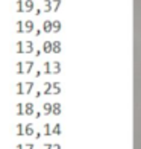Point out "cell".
Here are the masks:
<instances>
[{
	"label": "cell",
	"mask_w": 141,
	"mask_h": 149,
	"mask_svg": "<svg viewBox=\"0 0 141 149\" xmlns=\"http://www.w3.org/2000/svg\"><path fill=\"white\" fill-rule=\"evenodd\" d=\"M32 135H33V139H35V140H38L39 137H41V132H38V131H33V134H32Z\"/></svg>",
	"instance_id": "32"
},
{
	"label": "cell",
	"mask_w": 141,
	"mask_h": 149,
	"mask_svg": "<svg viewBox=\"0 0 141 149\" xmlns=\"http://www.w3.org/2000/svg\"><path fill=\"white\" fill-rule=\"evenodd\" d=\"M62 70V65L59 61H50V74H59Z\"/></svg>",
	"instance_id": "3"
},
{
	"label": "cell",
	"mask_w": 141,
	"mask_h": 149,
	"mask_svg": "<svg viewBox=\"0 0 141 149\" xmlns=\"http://www.w3.org/2000/svg\"><path fill=\"white\" fill-rule=\"evenodd\" d=\"M62 113V105L59 104V102H55V104H52V111H50V114L52 116H59V114Z\"/></svg>",
	"instance_id": "10"
},
{
	"label": "cell",
	"mask_w": 141,
	"mask_h": 149,
	"mask_svg": "<svg viewBox=\"0 0 141 149\" xmlns=\"http://www.w3.org/2000/svg\"><path fill=\"white\" fill-rule=\"evenodd\" d=\"M35 8V3H33V0H23V12L26 14H30Z\"/></svg>",
	"instance_id": "5"
},
{
	"label": "cell",
	"mask_w": 141,
	"mask_h": 149,
	"mask_svg": "<svg viewBox=\"0 0 141 149\" xmlns=\"http://www.w3.org/2000/svg\"><path fill=\"white\" fill-rule=\"evenodd\" d=\"M33 50H35V46H33V43L30 41V40H26V41H23V53H26V55H30Z\"/></svg>",
	"instance_id": "4"
},
{
	"label": "cell",
	"mask_w": 141,
	"mask_h": 149,
	"mask_svg": "<svg viewBox=\"0 0 141 149\" xmlns=\"http://www.w3.org/2000/svg\"><path fill=\"white\" fill-rule=\"evenodd\" d=\"M32 53H33V55H35V58H38L39 55H41V50H33Z\"/></svg>",
	"instance_id": "37"
},
{
	"label": "cell",
	"mask_w": 141,
	"mask_h": 149,
	"mask_svg": "<svg viewBox=\"0 0 141 149\" xmlns=\"http://www.w3.org/2000/svg\"><path fill=\"white\" fill-rule=\"evenodd\" d=\"M33 35L39 37V35H41V29H33Z\"/></svg>",
	"instance_id": "33"
},
{
	"label": "cell",
	"mask_w": 141,
	"mask_h": 149,
	"mask_svg": "<svg viewBox=\"0 0 141 149\" xmlns=\"http://www.w3.org/2000/svg\"><path fill=\"white\" fill-rule=\"evenodd\" d=\"M14 32L15 33H23V20H15L14 22Z\"/></svg>",
	"instance_id": "21"
},
{
	"label": "cell",
	"mask_w": 141,
	"mask_h": 149,
	"mask_svg": "<svg viewBox=\"0 0 141 149\" xmlns=\"http://www.w3.org/2000/svg\"><path fill=\"white\" fill-rule=\"evenodd\" d=\"M62 29V23L59 20H52V33H58Z\"/></svg>",
	"instance_id": "12"
},
{
	"label": "cell",
	"mask_w": 141,
	"mask_h": 149,
	"mask_svg": "<svg viewBox=\"0 0 141 149\" xmlns=\"http://www.w3.org/2000/svg\"><path fill=\"white\" fill-rule=\"evenodd\" d=\"M12 50H14V53H17V55H21V53H23V41H21V40H18V41L14 43Z\"/></svg>",
	"instance_id": "18"
},
{
	"label": "cell",
	"mask_w": 141,
	"mask_h": 149,
	"mask_svg": "<svg viewBox=\"0 0 141 149\" xmlns=\"http://www.w3.org/2000/svg\"><path fill=\"white\" fill-rule=\"evenodd\" d=\"M62 88L61 85H59V82L56 81V82H52V88H50V96H58V94H61Z\"/></svg>",
	"instance_id": "9"
},
{
	"label": "cell",
	"mask_w": 141,
	"mask_h": 149,
	"mask_svg": "<svg viewBox=\"0 0 141 149\" xmlns=\"http://www.w3.org/2000/svg\"><path fill=\"white\" fill-rule=\"evenodd\" d=\"M33 125H32V122H28V123H24L23 125V134L24 135H29V137H32V134H33Z\"/></svg>",
	"instance_id": "11"
},
{
	"label": "cell",
	"mask_w": 141,
	"mask_h": 149,
	"mask_svg": "<svg viewBox=\"0 0 141 149\" xmlns=\"http://www.w3.org/2000/svg\"><path fill=\"white\" fill-rule=\"evenodd\" d=\"M33 113H35V105H33L32 102L23 104V116H28V117H30Z\"/></svg>",
	"instance_id": "2"
},
{
	"label": "cell",
	"mask_w": 141,
	"mask_h": 149,
	"mask_svg": "<svg viewBox=\"0 0 141 149\" xmlns=\"http://www.w3.org/2000/svg\"><path fill=\"white\" fill-rule=\"evenodd\" d=\"M41 134H44V135H52L50 134V123H44L43 125V132Z\"/></svg>",
	"instance_id": "28"
},
{
	"label": "cell",
	"mask_w": 141,
	"mask_h": 149,
	"mask_svg": "<svg viewBox=\"0 0 141 149\" xmlns=\"http://www.w3.org/2000/svg\"><path fill=\"white\" fill-rule=\"evenodd\" d=\"M41 52H44V53H52V41L50 40H46V41L41 44Z\"/></svg>",
	"instance_id": "17"
},
{
	"label": "cell",
	"mask_w": 141,
	"mask_h": 149,
	"mask_svg": "<svg viewBox=\"0 0 141 149\" xmlns=\"http://www.w3.org/2000/svg\"><path fill=\"white\" fill-rule=\"evenodd\" d=\"M41 31L44 33H52V20H44L41 24Z\"/></svg>",
	"instance_id": "13"
},
{
	"label": "cell",
	"mask_w": 141,
	"mask_h": 149,
	"mask_svg": "<svg viewBox=\"0 0 141 149\" xmlns=\"http://www.w3.org/2000/svg\"><path fill=\"white\" fill-rule=\"evenodd\" d=\"M14 149H23V143H17V145L14 146Z\"/></svg>",
	"instance_id": "38"
},
{
	"label": "cell",
	"mask_w": 141,
	"mask_h": 149,
	"mask_svg": "<svg viewBox=\"0 0 141 149\" xmlns=\"http://www.w3.org/2000/svg\"><path fill=\"white\" fill-rule=\"evenodd\" d=\"M52 149H62L59 143H52Z\"/></svg>",
	"instance_id": "35"
},
{
	"label": "cell",
	"mask_w": 141,
	"mask_h": 149,
	"mask_svg": "<svg viewBox=\"0 0 141 149\" xmlns=\"http://www.w3.org/2000/svg\"><path fill=\"white\" fill-rule=\"evenodd\" d=\"M41 73L44 74H50V61H44L41 65Z\"/></svg>",
	"instance_id": "26"
},
{
	"label": "cell",
	"mask_w": 141,
	"mask_h": 149,
	"mask_svg": "<svg viewBox=\"0 0 141 149\" xmlns=\"http://www.w3.org/2000/svg\"><path fill=\"white\" fill-rule=\"evenodd\" d=\"M39 76H41V70H35V72H33V78H35V79H38Z\"/></svg>",
	"instance_id": "31"
},
{
	"label": "cell",
	"mask_w": 141,
	"mask_h": 149,
	"mask_svg": "<svg viewBox=\"0 0 141 149\" xmlns=\"http://www.w3.org/2000/svg\"><path fill=\"white\" fill-rule=\"evenodd\" d=\"M50 3H52V12H58L62 5V0H50Z\"/></svg>",
	"instance_id": "23"
},
{
	"label": "cell",
	"mask_w": 141,
	"mask_h": 149,
	"mask_svg": "<svg viewBox=\"0 0 141 149\" xmlns=\"http://www.w3.org/2000/svg\"><path fill=\"white\" fill-rule=\"evenodd\" d=\"M14 135H17V137H21L23 134V123L21 122H17V123L14 125Z\"/></svg>",
	"instance_id": "19"
},
{
	"label": "cell",
	"mask_w": 141,
	"mask_h": 149,
	"mask_svg": "<svg viewBox=\"0 0 141 149\" xmlns=\"http://www.w3.org/2000/svg\"><path fill=\"white\" fill-rule=\"evenodd\" d=\"M41 111L44 116H50V111H52V104L50 102H44L41 105Z\"/></svg>",
	"instance_id": "22"
},
{
	"label": "cell",
	"mask_w": 141,
	"mask_h": 149,
	"mask_svg": "<svg viewBox=\"0 0 141 149\" xmlns=\"http://www.w3.org/2000/svg\"><path fill=\"white\" fill-rule=\"evenodd\" d=\"M14 73L15 74H23V61H17L14 64Z\"/></svg>",
	"instance_id": "24"
},
{
	"label": "cell",
	"mask_w": 141,
	"mask_h": 149,
	"mask_svg": "<svg viewBox=\"0 0 141 149\" xmlns=\"http://www.w3.org/2000/svg\"><path fill=\"white\" fill-rule=\"evenodd\" d=\"M35 29V23L32 20H23V33H32Z\"/></svg>",
	"instance_id": "1"
},
{
	"label": "cell",
	"mask_w": 141,
	"mask_h": 149,
	"mask_svg": "<svg viewBox=\"0 0 141 149\" xmlns=\"http://www.w3.org/2000/svg\"><path fill=\"white\" fill-rule=\"evenodd\" d=\"M33 114H35V119H39V117H41V113H33Z\"/></svg>",
	"instance_id": "39"
},
{
	"label": "cell",
	"mask_w": 141,
	"mask_h": 149,
	"mask_svg": "<svg viewBox=\"0 0 141 149\" xmlns=\"http://www.w3.org/2000/svg\"><path fill=\"white\" fill-rule=\"evenodd\" d=\"M62 130V126L61 123H55V125H50V134L52 135H61V131Z\"/></svg>",
	"instance_id": "16"
},
{
	"label": "cell",
	"mask_w": 141,
	"mask_h": 149,
	"mask_svg": "<svg viewBox=\"0 0 141 149\" xmlns=\"http://www.w3.org/2000/svg\"><path fill=\"white\" fill-rule=\"evenodd\" d=\"M61 50H62V43L59 41V40H55V41H52V53L58 55V53H61Z\"/></svg>",
	"instance_id": "8"
},
{
	"label": "cell",
	"mask_w": 141,
	"mask_h": 149,
	"mask_svg": "<svg viewBox=\"0 0 141 149\" xmlns=\"http://www.w3.org/2000/svg\"><path fill=\"white\" fill-rule=\"evenodd\" d=\"M32 12H33V15H35V17H39V15H41V12H43V11H41V9H37V8H33V11H32Z\"/></svg>",
	"instance_id": "30"
},
{
	"label": "cell",
	"mask_w": 141,
	"mask_h": 149,
	"mask_svg": "<svg viewBox=\"0 0 141 149\" xmlns=\"http://www.w3.org/2000/svg\"><path fill=\"white\" fill-rule=\"evenodd\" d=\"M41 91H35V93H33V97H35V99H39V97H41Z\"/></svg>",
	"instance_id": "34"
},
{
	"label": "cell",
	"mask_w": 141,
	"mask_h": 149,
	"mask_svg": "<svg viewBox=\"0 0 141 149\" xmlns=\"http://www.w3.org/2000/svg\"><path fill=\"white\" fill-rule=\"evenodd\" d=\"M14 11L17 14H21L23 12V0H15L14 2Z\"/></svg>",
	"instance_id": "25"
},
{
	"label": "cell",
	"mask_w": 141,
	"mask_h": 149,
	"mask_svg": "<svg viewBox=\"0 0 141 149\" xmlns=\"http://www.w3.org/2000/svg\"><path fill=\"white\" fill-rule=\"evenodd\" d=\"M12 91L15 96H23V82H15L12 87Z\"/></svg>",
	"instance_id": "15"
},
{
	"label": "cell",
	"mask_w": 141,
	"mask_h": 149,
	"mask_svg": "<svg viewBox=\"0 0 141 149\" xmlns=\"http://www.w3.org/2000/svg\"><path fill=\"white\" fill-rule=\"evenodd\" d=\"M43 149H52V143H43Z\"/></svg>",
	"instance_id": "36"
},
{
	"label": "cell",
	"mask_w": 141,
	"mask_h": 149,
	"mask_svg": "<svg viewBox=\"0 0 141 149\" xmlns=\"http://www.w3.org/2000/svg\"><path fill=\"white\" fill-rule=\"evenodd\" d=\"M32 69H33V61L32 59L23 61V74H30Z\"/></svg>",
	"instance_id": "6"
},
{
	"label": "cell",
	"mask_w": 141,
	"mask_h": 149,
	"mask_svg": "<svg viewBox=\"0 0 141 149\" xmlns=\"http://www.w3.org/2000/svg\"><path fill=\"white\" fill-rule=\"evenodd\" d=\"M50 88H52V81H44L43 82V91L46 96H50Z\"/></svg>",
	"instance_id": "20"
},
{
	"label": "cell",
	"mask_w": 141,
	"mask_h": 149,
	"mask_svg": "<svg viewBox=\"0 0 141 149\" xmlns=\"http://www.w3.org/2000/svg\"><path fill=\"white\" fill-rule=\"evenodd\" d=\"M44 12H52V3L50 0H43V9Z\"/></svg>",
	"instance_id": "27"
},
{
	"label": "cell",
	"mask_w": 141,
	"mask_h": 149,
	"mask_svg": "<svg viewBox=\"0 0 141 149\" xmlns=\"http://www.w3.org/2000/svg\"><path fill=\"white\" fill-rule=\"evenodd\" d=\"M33 146H35V145H33L32 141H28V143H23V149H33Z\"/></svg>",
	"instance_id": "29"
},
{
	"label": "cell",
	"mask_w": 141,
	"mask_h": 149,
	"mask_svg": "<svg viewBox=\"0 0 141 149\" xmlns=\"http://www.w3.org/2000/svg\"><path fill=\"white\" fill-rule=\"evenodd\" d=\"M32 88H33V82H32V81H24V82H23V96L30 94Z\"/></svg>",
	"instance_id": "7"
},
{
	"label": "cell",
	"mask_w": 141,
	"mask_h": 149,
	"mask_svg": "<svg viewBox=\"0 0 141 149\" xmlns=\"http://www.w3.org/2000/svg\"><path fill=\"white\" fill-rule=\"evenodd\" d=\"M12 113H14L17 117H21L23 116V104L21 102H17L14 105V108H12Z\"/></svg>",
	"instance_id": "14"
}]
</instances>
